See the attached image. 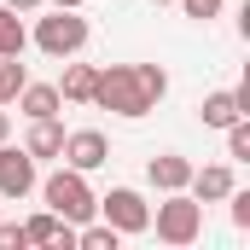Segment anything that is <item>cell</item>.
<instances>
[{"instance_id":"obj_1","label":"cell","mask_w":250,"mask_h":250,"mask_svg":"<svg viewBox=\"0 0 250 250\" xmlns=\"http://www.w3.org/2000/svg\"><path fill=\"white\" fill-rule=\"evenodd\" d=\"M93 105H99V111H117V117H146V111H157V99H151L140 64H105V70L93 76Z\"/></svg>"},{"instance_id":"obj_2","label":"cell","mask_w":250,"mask_h":250,"mask_svg":"<svg viewBox=\"0 0 250 250\" xmlns=\"http://www.w3.org/2000/svg\"><path fill=\"white\" fill-rule=\"evenodd\" d=\"M41 198H47V209H53V215H64L70 227L93 221V209H99V198H93V187H87V175H82V169H70V163H64L59 175H47Z\"/></svg>"},{"instance_id":"obj_3","label":"cell","mask_w":250,"mask_h":250,"mask_svg":"<svg viewBox=\"0 0 250 250\" xmlns=\"http://www.w3.org/2000/svg\"><path fill=\"white\" fill-rule=\"evenodd\" d=\"M87 35H93V29H87V18H82L76 6H53V18H41L29 41H35L47 59H76V53L87 47Z\"/></svg>"},{"instance_id":"obj_4","label":"cell","mask_w":250,"mask_h":250,"mask_svg":"<svg viewBox=\"0 0 250 250\" xmlns=\"http://www.w3.org/2000/svg\"><path fill=\"white\" fill-rule=\"evenodd\" d=\"M151 227H157V239H163V245H192V239L204 233V204L187 198V192H169V198L157 204Z\"/></svg>"},{"instance_id":"obj_5","label":"cell","mask_w":250,"mask_h":250,"mask_svg":"<svg viewBox=\"0 0 250 250\" xmlns=\"http://www.w3.org/2000/svg\"><path fill=\"white\" fill-rule=\"evenodd\" d=\"M99 215H105L117 233H151V209H146V198L134 187H111L99 198Z\"/></svg>"},{"instance_id":"obj_6","label":"cell","mask_w":250,"mask_h":250,"mask_svg":"<svg viewBox=\"0 0 250 250\" xmlns=\"http://www.w3.org/2000/svg\"><path fill=\"white\" fill-rule=\"evenodd\" d=\"M35 192V157L23 151V146H6L0 140V198H29Z\"/></svg>"},{"instance_id":"obj_7","label":"cell","mask_w":250,"mask_h":250,"mask_svg":"<svg viewBox=\"0 0 250 250\" xmlns=\"http://www.w3.org/2000/svg\"><path fill=\"white\" fill-rule=\"evenodd\" d=\"M70 169H99V163H111V140L99 134V128H76V134H64V151H59Z\"/></svg>"},{"instance_id":"obj_8","label":"cell","mask_w":250,"mask_h":250,"mask_svg":"<svg viewBox=\"0 0 250 250\" xmlns=\"http://www.w3.org/2000/svg\"><path fill=\"white\" fill-rule=\"evenodd\" d=\"M146 175H151V187H157V192H187L192 163L181 157V151H157V157L146 163Z\"/></svg>"},{"instance_id":"obj_9","label":"cell","mask_w":250,"mask_h":250,"mask_svg":"<svg viewBox=\"0 0 250 250\" xmlns=\"http://www.w3.org/2000/svg\"><path fill=\"white\" fill-rule=\"evenodd\" d=\"M192 198H198V204H221V198H227V192H233V169H227V163H209V169H192Z\"/></svg>"},{"instance_id":"obj_10","label":"cell","mask_w":250,"mask_h":250,"mask_svg":"<svg viewBox=\"0 0 250 250\" xmlns=\"http://www.w3.org/2000/svg\"><path fill=\"white\" fill-rule=\"evenodd\" d=\"M23 239H29V245H76V227L47 209V215H29V221H23Z\"/></svg>"},{"instance_id":"obj_11","label":"cell","mask_w":250,"mask_h":250,"mask_svg":"<svg viewBox=\"0 0 250 250\" xmlns=\"http://www.w3.org/2000/svg\"><path fill=\"white\" fill-rule=\"evenodd\" d=\"M233 117H245V105H239V87H221V93H209V99L198 105V123H204V128H227Z\"/></svg>"},{"instance_id":"obj_12","label":"cell","mask_w":250,"mask_h":250,"mask_svg":"<svg viewBox=\"0 0 250 250\" xmlns=\"http://www.w3.org/2000/svg\"><path fill=\"white\" fill-rule=\"evenodd\" d=\"M23 151L29 157H59L64 151V128L53 117H29V140H23Z\"/></svg>"},{"instance_id":"obj_13","label":"cell","mask_w":250,"mask_h":250,"mask_svg":"<svg viewBox=\"0 0 250 250\" xmlns=\"http://www.w3.org/2000/svg\"><path fill=\"white\" fill-rule=\"evenodd\" d=\"M93 76H99V64H64L59 99H70V105H93Z\"/></svg>"},{"instance_id":"obj_14","label":"cell","mask_w":250,"mask_h":250,"mask_svg":"<svg viewBox=\"0 0 250 250\" xmlns=\"http://www.w3.org/2000/svg\"><path fill=\"white\" fill-rule=\"evenodd\" d=\"M18 105H23V117H59V87H47V82H23L18 87Z\"/></svg>"},{"instance_id":"obj_15","label":"cell","mask_w":250,"mask_h":250,"mask_svg":"<svg viewBox=\"0 0 250 250\" xmlns=\"http://www.w3.org/2000/svg\"><path fill=\"white\" fill-rule=\"evenodd\" d=\"M23 47H29V29H23V18L0 6V59H23Z\"/></svg>"},{"instance_id":"obj_16","label":"cell","mask_w":250,"mask_h":250,"mask_svg":"<svg viewBox=\"0 0 250 250\" xmlns=\"http://www.w3.org/2000/svg\"><path fill=\"white\" fill-rule=\"evenodd\" d=\"M117 239H123V233H117L111 221H99V227L82 221V227H76V245H82V250H117Z\"/></svg>"},{"instance_id":"obj_17","label":"cell","mask_w":250,"mask_h":250,"mask_svg":"<svg viewBox=\"0 0 250 250\" xmlns=\"http://www.w3.org/2000/svg\"><path fill=\"white\" fill-rule=\"evenodd\" d=\"M227 157H233V163L250 157V117H233V123H227Z\"/></svg>"},{"instance_id":"obj_18","label":"cell","mask_w":250,"mask_h":250,"mask_svg":"<svg viewBox=\"0 0 250 250\" xmlns=\"http://www.w3.org/2000/svg\"><path fill=\"white\" fill-rule=\"evenodd\" d=\"M23 82H29V76H23V64H18V59H0V105H12Z\"/></svg>"},{"instance_id":"obj_19","label":"cell","mask_w":250,"mask_h":250,"mask_svg":"<svg viewBox=\"0 0 250 250\" xmlns=\"http://www.w3.org/2000/svg\"><path fill=\"white\" fill-rule=\"evenodd\" d=\"M23 221H0V250H23Z\"/></svg>"},{"instance_id":"obj_20","label":"cell","mask_w":250,"mask_h":250,"mask_svg":"<svg viewBox=\"0 0 250 250\" xmlns=\"http://www.w3.org/2000/svg\"><path fill=\"white\" fill-rule=\"evenodd\" d=\"M181 6H187V18H198V23H209L221 12V0H181Z\"/></svg>"},{"instance_id":"obj_21","label":"cell","mask_w":250,"mask_h":250,"mask_svg":"<svg viewBox=\"0 0 250 250\" xmlns=\"http://www.w3.org/2000/svg\"><path fill=\"white\" fill-rule=\"evenodd\" d=\"M227 198H233V221H239V227H250V192H227Z\"/></svg>"},{"instance_id":"obj_22","label":"cell","mask_w":250,"mask_h":250,"mask_svg":"<svg viewBox=\"0 0 250 250\" xmlns=\"http://www.w3.org/2000/svg\"><path fill=\"white\" fill-rule=\"evenodd\" d=\"M0 6H6V12H18V18H23V12H35V6H41V0H0Z\"/></svg>"},{"instance_id":"obj_23","label":"cell","mask_w":250,"mask_h":250,"mask_svg":"<svg viewBox=\"0 0 250 250\" xmlns=\"http://www.w3.org/2000/svg\"><path fill=\"white\" fill-rule=\"evenodd\" d=\"M6 134H12V123H6V111H0V140H6Z\"/></svg>"},{"instance_id":"obj_24","label":"cell","mask_w":250,"mask_h":250,"mask_svg":"<svg viewBox=\"0 0 250 250\" xmlns=\"http://www.w3.org/2000/svg\"><path fill=\"white\" fill-rule=\"evenodd\" d=\"M53 6H82V0H53Z\"/></svg>"},{"instance_id":"obj_25","label":"cell","mask_w":250,"mask_h":250,"mask_svg":"<svg viewBox=\"0 0 250 250\" xmlns=\"http://www.w3.org/2000/svg\"><path fill=\"white\" fill-rule=\"evenodd\" d=\"M151 6H169V0H151Z\"/></svg>"}]
</instances>
